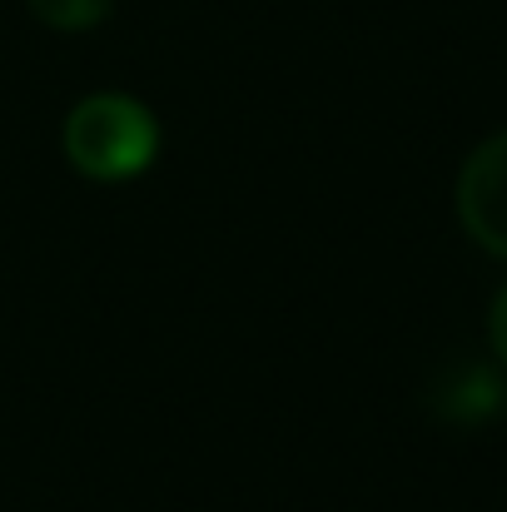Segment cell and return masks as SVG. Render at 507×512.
<instances>
[{
	"instance_id": "obj_1",
	"label": "cell",
	"mask_w": 507,
	"mask_h": 512,
	"mask_svg": "<svg viewBox=\"0 0 507 512\" xmlns=\"http://www.w3.org/2000/svg\"><path fill=\"white\" fill-rule=\"evenodd\" d=\"M155 155H160V120L135 95L100 90L65 115V160L100 184L145 174Z\"/></svg>"
},
{
	"instance_id": "obj_2",
	"label": "cell",
	"mask_w": 507,
	"mask_h": 512,
	"mask_svg": "<svg viewBox=\"0 0 507 512\" xmlns=\"http://www.w3.org/2000/svg\"><path fill=\"white\" fill-rule=\"evenodd\" d=\"M458 214L488 254L507 259V130L468 155L458 174Z\"/></svg>"
},
{
	"instance_id": "obj_3",
	"label": "cell",
	"mask_w": 507,
	"mask_h": 512,
	"mask_svg": "<svg viewBox=\"0 0 507 512\" xmlns=\"http://www.w3.org/2000/svg\"><path fill=\"white\" fill-rule=\"evenodd\" d=\"M50 30H90V25H100L110 10H115V0H25Z\"/></svg>"
},
{
	"instance_id": "obj_4",
	"label": "cell",
	"mask_w": 507,
	"mask_h": 512,
	"mask_svg": "<svg viewBox=\"0 0 507 512\" xmlns=\"http://www.w3.org/2000/svg\"><path fill=\"white\" fill-rule=\"evenodd\" d=\"M488 339H493V353L507 363V284H503V294L493 299V314H488Z\"/></svg>"
}]
</instances>
